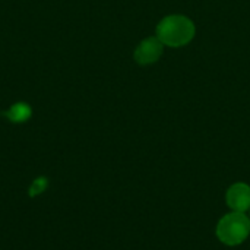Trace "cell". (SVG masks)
I'll return each instance as SVG.
<instances>
[{"label":"cell","mask_w":250,"mask_h":250,"mask_svg":"<svg viewBox=\"0 0 250 250\" xmlns=\"http://www.w3.org/2000/svg\"><path fill=\"white\" fill-rule=\"evenodd\" d=\"M164 44L157 37H149L144 40L135 50V60L139 64H151L155 63L163 54Z\"/></svg>","instance_id":"3"},{"label":"cell","mask_w":250,"mask_h":250,"mask_svg":"<svg viewBox=\"0 0 250 250\" xmlns=\"http://www.w3.org/2000/svg\"><path fill=\"white\" fill-rule=\"evenodd\" d=\"M195 37L193 22L183 15L166 16L157 26V38L168 47H182Z\"/></svg>","instance_id":"1"},{"label":"cell","mask_w":250,"mask_h":250,"mask_svg":"<svg viewBox=\"0 0 250 250\" xmlns=\"http://www.w3.org/2000/svg\"><path fill=\"white\" fill-rule=\"evenodd\" d=\"M250 234V220L245 212H230L217 224V237L227 246L242 245Z\"/></svg>","instance_id":"2"},{"label":"cell","mask_w":250,"mask_h":250,"mask_svg":"<svg viewBox=\"0 0 250 250\" xmlns=\"http://www.w3.org/2000/svg\"><path fill=\"white\" fill-rule=\"evenodd\" d=\"M4 114L9 120H12L15 123H21V122H25L31 116V108L26 104L19 103V104H15L13 107H10V110L6 111Z\"/></svg>","instance_id":"5"},{"label":"cell","mask_w":250,"mask_h":250,"mask_svg":"<svg viewBox=\"0 0 250 250\" xmlns=\"http://www.w3.org/2000/svg\"><path fill=\"white\" fill-rule=\"evenodd\" d=\"M227 205L236 212L250 209V186L246 183H234L229 188L226 195Z\"/></svg>","instance_id":"4"},{"label":"cell","mask_w":250,"mask_h":250,"mask_svg":"<svg viewBox=\"0 0 250 250\" xmlns=\"http://www.w3.org/2000/svg\"><path fill=\"white\" fill-rule=\"evenodd\" d=\"M45 188H47V180L45 179H38V180H35L32 183L31 190H29V195L31 196H37V195L42 193L45 190Z\"/></svg>","instance_id":"6"}]
</instances>
